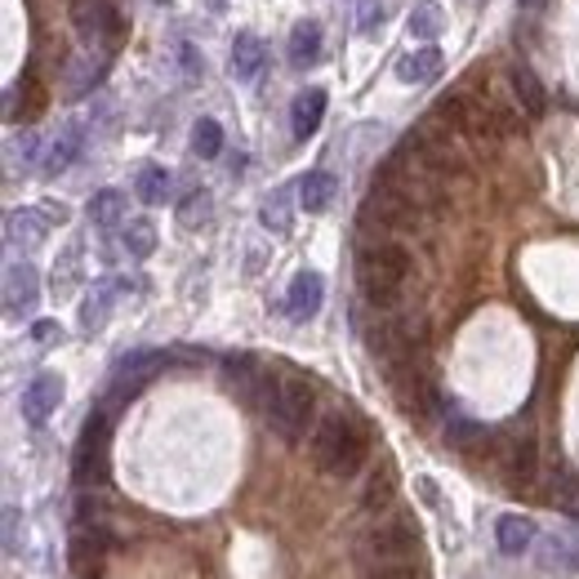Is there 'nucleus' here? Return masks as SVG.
I'll return each mask as SVG.
<instances>
[{
  "label": "nucleus",
  "instance_id": "6ab92c4d",
  "mask_svg": "<svg viewBox=\"0 0 579 579\" xmlns=\"http://www.w3.org/2000/svg\"><path fill=\"white\" fill-rule=\"evenodd\" d=\"M442 67H446V59H442L438 45H423V50L397 59V81H406V85H428V81L442 76Z\"/></svg>",
  "mask_w": 579,
  "mask_h": 579
},
{
  "label": "nucleus",
  "instance_id": "f8f14e48",
  "mask_svg": "<svg viewBox=\"0 0 579 579\" xmlns=\"http://www.w3.org/2000/svg\"><path fill=\"white\" fill-rule=\"evenodd\" d=\"M500 468H504V481H508L513 491L530 486V481H535V472H540V446H535V438H508L500 446Z\"/></svg>",
  "mask_w": 579,
  "mask_h": 579
},
{
  "label": "nucleus",
  "instance_id": "f257e3e1",
  "mask_svg": "<svg viewBox=\"0 0 579 579\" xmlns=\"http://www.w3.org/2000/svg\"><path fill=\"white\" fill-rule=\"evenodd\" d=\"M370 459V423L357 415V410H330L317 419L312 428V464L325 472V477H357Z\"/></svg>",
  "mask_w": 579,
  "mask_h": 579
},
{
  "label": "nucleus",
  "instance_id": "c85d7f7f",
  "mask_svg": "<svg viewBox=\"0 0 579 579\" xmlns=\"http://www.w3.org/2000/svg\"><path fill=\"white\" fill-rule=\"evenodd\" d=\"M112 299H116V285L103 281V285L85 299V308H81V330H99V325L108 321V312H112Z\"/></svg>",
  "mask_w": 579,
  "mask_h": 579
},
{
  "label": "nucleus",
  "instance_id": "f03ea898",
  "mask_svg": "<svg viewBox=\"0 0 579 579\" xmlns=\"http://www.w3.org/2000/svg\"><path fill=\"white\" fill-rule=\"evenodd\" d=\"M406 276H410L406 246H397V241H389V236L361 241V250H357V285H361V299L374 312H393L397 308Z\"/></svg>",
  "mask_w": 579,
  "mask_h": 579
},
{
  "label": "nucleus",
  "instance_id": "2eb2a0df",
  "mask_svg": "<svg viewBox=\"0 0 579 579\" xmlns=\"http://www.w3.org/2000/svg\"><path fill=\"white\" fill-rule=\"evenodd\" d=\"M321 54H325V32H321V23L317 19L295 23V32H290V67L308 72V67L321 63Z\"/></svg>",
  "mask_w": 579,
  "mask_h": 579
},
{
  "label": "nucleus",
  "instance_id": "2f4dec72",
  "mask_svg": "<svg viewBox=\"0 0 579 579\" xmlns=\"http://www.w3.org/2000/svg\"><path fill=\"white\" fill-rule=\"evenodd\" d=\"M393 495H397V477H393V468H383V472H374V477L366 481V508H389Z\"/></svg>",
  "mask_w": 579,
  "mask_h": 579
},
{
  "label": "nucleus",
  "instance_id": "423d86ee",
  "mask_svg": "<svg viewBox=\"0 0 579 579\" xmlns=\"http://www.w3.org/2000/svg\"><path fill=\"white\" fill-rule=\"evenodd\" d=\"M108 438H112V406H99L85 419L81 442H76V459H72L76 486H99V481H108Z\"/></svg>",
  "mask_w": 579,
  "mask_h": 579
},
{
  "label": "nucleus",
  "instance_id": "7c9ffc66",
  "mask_svg": "<svg viewBox=\"0 0 579 579\" xmlns=\"http://www.w3.org/2000/svg\"><path fill=\"white\" fill-rule=\"evenodd\" d=\"M121 246H125L130 259H148V255L157 250V227H152V223H143V219L130 223L125 236H121Z\"/></svg>",
  "mask_w": 579,
  "mask_h": 579
},
{
  "label": "nucleus",
  "instance_id": "dca6fc26",
  "mask_svg": "<svg viewBox=\"0 0 579 579\" xmlns=\"http://www.w3.org/2000/svg\"><path fill=\"white\" fill-rule=\"evenodd\" d=\"M535 521L530 517H521V513H504L500 521H495V544H500V553L504 557H521V553H530L535 549Z\"/></svg>",
  "mask_w": 579,
  "mask_h": 579
},
{
  "label": "nucleus",
  "instance_id": "f3484780",
  "mask_svg": "<svg viewBox=\"0 0 579 579\" xmlns=\"http://www.w3.org/2000/svg\"><path fill=\"white\" fill-rule=\"evenodd\" d=\"M325 89L321 85H308L295 103H290V125H295V138H312L325 121Z\"/></svg>",
  "mask_w": 579,
  "mask_h": 579
},
{
  "label": "nucleus",
  "instance_id": "a19ab883",
  "mask_svg": "<svg viewBox=\"0 0 579 579\" xmlns=\"http://www.w3.org/2000/svg\"><path fill=\"white\" fill-rule=\"evenodd\" d=\"M517 5H521V10H540V5H544V0H517Z\"/></svg>",
  "mask_w": 579,
  "mask_h": 579
},
{
  "label": "nucleus",
  "instance_id": "9b49d317",
  "mask_svg": "<svg viewBox=\"0 0 579 579\" xmlns=\"http://www.w3.org/2000/svg\"><path fill=\"white\" fill-rule=\"evenodd\" d=\"M59 402H63V379H59L54 370H40V374L27 383V389H23L19 410H23V419H27L32 428H40L45 419L59 410Z\"/></svg>",
  "mask_w": 579,
  "mask_h": 579
},
{
  "label": "nucleus",
  "instance_id": "20e7f679",
  "mask_svg": "<svg viewBox=\"0 0 579 579\" xmlns=\"http://www.w3.org/2000/svg\"><path fill=\"white\" fill-rule=\"evenodd\" d=\"M419 549V521L410 513H397L389 521H379L370 530H361L357 540V562L361 566H383V562H402Z\"/></svg>",
  "mask_w": 579,
  "mask_h": 579
},
{
  "label": "nucleus",
  "instance_id": "393cba45",
  "mask_svg": "<svg viewBox=\"0 0 579 579\" xmlns=\"http://www.w3.org/2000/svg\"><path fill=\"white\" fill-rule=\"evenodd\" d=\"M85 148V130L81 125H63V134L50 143V157H45V174H63Z\"/></svg>",
  "mask_w": 579,
  "mask_h": 579
},
{
  "label": "nucleus",
  "instance_id": "6e6552de",
  "mask_svg": "<svg viewBox=\"0 0 579 579\" xmlns=\"http://www.w3.org/2000/svg\"><path fill=\"white\" fill-rule=\"evenodd\" d=\"M393 393H397V406H402L410 419H419V423L442 410L438 389H432V379L415 366V357H406V361L393 366Z\"/></svg>",
  "mask_w": 579,
  "mask_h": 579
},
{
  "label": "nucleus",
  "instance_id": "7ed1b4c3",
  "mask_svg": "<svg viewBox=\"0 0 579 579\" xmlns=\"http://www.w3.org/2000/svg\"><path fill=\"white\" fill-rule=\"evenodd\" d=\"M263 419L281 442L299 446L308 438V428H317V383L308 374H281Z\"/></svg>",
  "mask_w": 579,
  "mask_h": 579
},
{
  "label": "nucleus",
  "instance_id": "58836bf2",
  "mask_svg": "<svg viewBox=\"0 0 579 579\" xmlns=\"http://www.w3.org/2000/svg\"><path fill=\"white\" fill-rule=\"evenodd\" d=\"M419 495L428 508H438V486H432V477H419Z\"/></svg>",
  "mask_w": 579,
  "mask_h": 579
},
{
  "label": "nucleus",
  "instance_id": "e433bc0d",
  "mask_svg": "<svg viewBox=\"0 0 579 579\" xmlns=\"http://www.w3.org/2000/svg\"><path fill=\"white\" fill-rule=\"evenodd\" d=\"M32 340L36 344H54V340H63V330H59V321H36L32 325Z\"/></svg>",
  "mask_w": 579,
  "mask_h": 579
},
{
  "label": "nucleus",
  "instance_id": "c756f323",
  "mask_svg": "<svg viewBox=\"0 0 579 579\" xmlns=\"http://www.w3.org/2000/svg\"><path fill=\"white\" fill-rule=\"evenodd\" d=\"M192 152H197L201 161H214L223 152V125L210 121V116H201L197 130H192Z\"/></svg>",
  "mask_w": 579,
  "mask_h": 579
},
{
  "label": "nucleus",
  "instance_id": "1a4fd4ad",
  "mask_svg": "<svg viewBox=\"0 0 579 579\" xmlns=\"http://www.w3.org/2000/svg\"><path fill=\"white\" fill-rule=\"evenodd\" d=\"M72 27L89 45H108V50H121L125 45V19L108 0H72Z\"/></svg>",
  "mask_w": 579,
  "mask_h": 579
},
{
  "label": "nucleus",
  "instance_id": "72a5a7b5",
  "mask_svg": "<svg viewBox=\"0 0 579 579\" xmlns=\"http://www.w3.org/2000/svg\"><path fill=\"white\" fill-rule=\"evenodd\" d=\"M263 227L268 232H290V187H281V192H272V201L263 206Z\"/></svg>",
  "mask_w": 579,
  "mask_h": 579
},
{
  "label": "nucleus",
  "instance_id": "0eeeda50",
  "mask_svg": "<svg viewBox=\"0 0 579 579\" xmlns=\"http://www.w3.org/2000/svg\"><path fill=\"white\" fill-rule=\"evenodd\" d=\"M276 379L281 374H272L259 357H250V353H227L223 357V383H227V393L232 397H241L250 410H268V402H272V393H276Z\"/></svg>",
  "mask_w": 579,
  "mask_h": 579
},
{
  "label": "nucleus",
  "instance_id": "bb28decb",
  "mask_svg": "<svg viewBox=\"0 0 579 579\" xmlns=\"http://www.w3.org/2000/svg\"><path fill=\"white\" fill-rule=\"evenodd\" d=\"M121 214H125V192L103 187L89 197V223L94 227H112V223H121Z\"/></svg>",
  "mask_w": 579,
  "mask_h": 579
},
{
  "label": "nucleus",
  "instance_id": "cd10ccee",
  "mask_svg": "<svg viewBox=\"0 0 579 579\" xmlns=\"http://www.w3.org/2000/svg\"><path fill=\"white\" fill-rule=\"evenodd\" d=\"M134 192H138L143 206H161L170 197V174L161 165H143L138 178H134Z\"/></svg>",
  "mask_w": 579,
  "mask_h": 579
},
{
  "label": "nucleus",
  "instance_id": "473e14b6",
  "mask_svg": "<svg viewBox=\"0 0 579 579\" xmlns=\"http://www.w3.org/2000/svg\"><path fill=\"white\" fill-rule=\"evenodd\" d=\"M45 214H32V210H23V214H10V241H27V246H36V241L45 236Z\"/></svg>",
  "mask_w": 579,
  "mask_h": 579
},
{
  "label": "nucleus",
  "instance_id": "9d476101",
  "mask_svg": "<svg viewBox=\"0 0 579 579\" xmlns=\"http://www.w3.org/2000/svg\"><path fill=\"white\" fill-rule=\"evenodd\" d=\"M165 353H152V348H143V353H130L121 366H116V374H112V402H130V397H138L148 383L165 370Z\"/></svg>",
  "mask_w": 579,
  "mask_h": 579
},
{
  "label": "nucleus",
  "instance_id": "aec40b11",
  "mask_svg": "<svg viewBox=\"0 0 579 579\" xmlns=\"http://www.w3.org/2000/svg\"><path fill=\"white\" fill-rule=\"evenodd\" d=\"M446 446L459 451V455H486L491 451V432L486 423H477V419H446Z\"/></svg>",
  "mask_w": 579,
  "mask_h": 579
},
{
  "label": "nucleus",
  "instance_id": "a878e982",
  "mask_svg": "<svg viewBox=\"0 0 579 579\" xmlns=\"http://www.w3.org/2000/svg\"><path fill=\"white\" fill-rule=\"evenodd\" d=\"M446 32V14L438 0H419V5L410 10V36L415 40H438Z\"/></svg>",
  "mask_w": 579,
  "mask_h": 579
},
{
  "label": "nucleus",
  "instance_id": "ddd939ff",
  "mask_svg": "<svg viewBox=\"0 0 579 579\" xmlns=\"http://www.w3.org/2000/svg\"><path fill=\"white\" fill-rule=\"evenodd\" d=\"M40 304V276L32 263H14L5 272V317L10 321H23L32 317V308Z\"/></svg>",
  "mask_w": 579,
  "mask_h": 579
},
{
  "label": "nucleus",
  "instance_id": "f704fd0d",
  "mask_svg": "<svg viewBox=\"0 0 579 579\" xmlns=\"http://www.w3.org/2000/svg\"><path fill=\"white\" fill-rule=\"evenodd\" d=\"M210 219V192H192V197L178 206V223L183 227H197Z\"/></svg>",
  "mask_w": 579,
  "mask_h": 579
},
{
  "label": "nucleus",
  "instance_id": "a211bd4d",
  "mask_svg": "<svg viewBox=\"0 0 579 579\" xmlns=\"http://www.w3.org/2000/svg\"><path fill=\"white\" fill-rule=\"evenodd\" d=\"M540 566L549 575H575L579 570V530H557V535H549Z\"/></svg>",
  "mask_w": 579,
  "mask_h": 579
},
{
  "label": "nucleus",
  "instance_id": "ea45409f",
  "mask_svg": "<svg viewBox=\"0 0 579 579\" xmlns=\"http://www.w3.org/2000/svg\"><path fill=\"white\" fill-rule=\"evenodd\" d=\"M40 210H45V219H50V223H67V206H54V201H45Z\"/></svg>",
  "mask_w": 579,
  "mask_h": 579
},
{
  "label": "nucleus",
  "instance_id": "c9c22d12",
  "mask_svg": "<svg viewBox=\"0 0 579 579\" xmlns=\"http://www.w3.org/2000/svg\"><path fill=\"white\" fill-rule=\"evenodd\" d=\"M379 27H383V5H379V0H357V32L374 36Z\"/></svg>",
  "mask_w": 579,
  "mask_h": 579
},
{
  "label": "nucleus",
  "instance_id": "5701e85b",
  "mask_svg": "<svg viewBox=\"0 0 579 579\" xmlns=\"http://www.w3.org/2000/svg\"><path fill=\"white\" fill-rule=\"evenodd\" d=\"M513 99L521 103V112H526L530 121H540V116H544V108H549L544 85H540V76L530 72V67H513Z\"/></svg>",
  "mask_w": 579,
  "mask_h": 579
},
{
  "label": "nucleus",
  "instance_id": "412c9836",
  "mask_svg": "<svg viewBox=\"0 0 579 579\" xmlns=\"http://www.w3.org/2000/svg\"><path fill=\"white\" fill-rule=\"evenodd\" d=\"M268 63V50H263V40L255 32H241L236 45H232V76L236 81H255Z\"/></svg>",
  "mask_w": 579,
  "mask_h": 579
},
{
  "label": "nucleus",
  "instance_id": "b1692460",
  "mask_svg": "<svg viewBox=\"0 0 579 579\" xmlns=\"http://www.w3.org/2000/svg\"><path fill=\"white\" fill-rule=\"evenodd\" d=\"M334 192H340L334 174L312 170V174H304V183H299V206H304L308 214H325V210H330V201H334Z\"/></svg>",
  "mask_w": 579,
  "mask_h": 579
},
{
  "label": "nucleus",
  "instance_id": "4c0bfd02",
  "mask_svg": "<svg viewBox=\"0 0 579 579\" xmlns=\"http://www.w3.org/2000/svg\"><path fill=\"white\" fill-rule=\"evenodd\" d=\"M14 540H19V508L5 513V549L14 553Z\"/></svg>",
  "mask_w": 579,
  "mask_h": 579
},
{
  "label": "nucleus",
  "instance_id": "39448f33",
  "mask_svg": "<svg viewBox=\"0 0 579 579\" xmlns=\"http://www.w3.org/2000/svg\"><path fill=\"white\" fill-rule=\"evenodd\" d=\"M419 223V206L410 201V192H402L397 183H383L374 178L370 197L361 201V232H410Z\"/></svg>",
  "mask_w": 579,
  "mask_h": 579
},
{
  "label": "nucleus",
  "instance_id": "4be33fe9",
  "mask_svg": "<svg viewBox=\"0 0 579 579\" xmlns=\"http://www.w3.org/2000/svg\"><path fill=\"white\" fill-rule=\"evenodd\" d=\"M45 112V85L36 81V72H23L19 76V85H14V94H10V116L14 121H36Z\"/></svg>",
  "mask_w": 579,
  "mask_h": 579
},
{
  "label": "nucleus",
  "instance_id": "4468645a",
  "mask_svg": "<svg viewBox=\"0 0 579 579\" xmlns=\"http://www.w3.org/2000/svg\"><path fill=\"white\" fill-rule=\"evenodd\" d=\"M321 304H325V281H321V272L304 268L285 290V317L290 321H312L321 312Z\"/></svg>",
  "mask_w": 579,
  "mask_h": 579
}]
</instances>
